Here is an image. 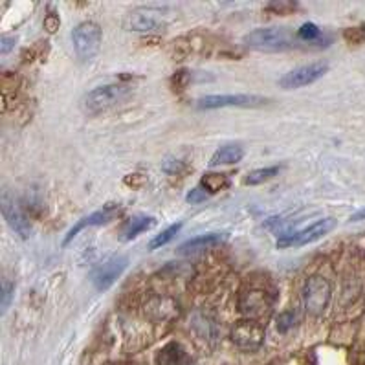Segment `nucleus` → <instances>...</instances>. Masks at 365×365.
<instances>
[{
	"instance_id": "f257e3e1",
	"label": "nucleus",
	"mask_w": 365,
	"mask_h": 365,
	"mask_svg": "<svg viewBox=\"0 0 365 365\" xmlns=\"http://www.w3.org/2000/svg\"><path fill=\"white\" fill-rule=\"evenodd\" d=\"M248 48L259 50V52H285L290 48L303 46L297 33H292L285 28H259L248 33L244 37Z\"/></svg>"
},
{
	"instance_id": "f03ea898",
	"label": "nucleus",
	"mask_w": 365,
	"mask_h": 365,
	"mask_svg": "<svg viewBox=\"0 0 365 365\" xmlns=\"http://www.w3.org/2000/svg\"><path fill=\"white\" fill-rule=\"evenodd\" d=\"M132 96V85L129 83H108L90 90L85 96V110L88 114L105 112Z\"/></svg>"
},
{
	"instance_id": "7ed1b4c3",
	"label": "nucleus",
	"mask_w": 365,
	"mask_h": 365,
	"mask_svg": "<svg viewBox=\"0 0 365 365\" xmlns=\"http://www.w3.org/2000/svg\"><path fill=\"white\" fill-rule=\"evenodd\" d=\"M275 303L274 288L264 285H248L239 297V310L246 314L248 319H257L272 312Z\"/></svg>"
},
{
	"instance_id": "20e7f679",
	"label": "nucleus",
	"mask_w": 365,
	"mask_h": 365,
	"mask_svg": "<svg viewBox=\"0 0 365 365\" xmlns=\"http://www.w3.org/2000/svg\"><path fill=\"white\" fill-rule=\"evenodd\" d=\"M103 32L99 24L94 21L79 22L77 26L72 30V44H74L75 55L79 61L86 63L97 57L99 50H101Z\"/></svg>"
},
{
	"instance_id": "39448f33",
	"label": "nucleus",
	"mask_w": 365,
	"mask_h": 365,
	"mask_svg": "<svg viewBox=\"0 0 365 365\" xmlns=\"http://www.w3.org/2000/svg\"><path fill=\"white\" fill-rule=\"evenodd\" d=\"M121 24L127 32H156L169 24V11L164 8H136L124 17Z\"/></svg>"
},
{
	"instance_id": "423d86ee",
	"label": "nucleus",
	"mask_w": 365,
	"mask_h": 365,
	"mask_svg": "<svg viewBox=\"0 0 365 365\" xmlns=\"http://www.w3.org/2000/svg\"><path fill=\"white\" fill-rule=\"evenodd\" d=\"M336 228V219L333 217H327V219H322L314 222L312 226L305 228L301 231H288V233H283V235L277 239V248H295V246H305V244H310V242L319 241L322 237H325L327 233Z\"/></svg>"
},
{
	"instance_id": "0eeeda50",
	"label": "nucleus",
	"mask_w": 365,
	"mask_h": 365,
	"mask_svg": "<svg viewBox=\"0 0 365 365\" xmlns=\"http://www.w3.org/2000/svg\"><path fill=\"white\" fill-rule=\"evenodd\" d=\"M268 99L255 94H211L199 99V108L202 110H213V108L224 107H241V108H257L266 105Z\"/></svg>"
},
{
	"instance_id": "6e6552de",
	"label": "nucleus",
	"mask_w": 365,
	"mask_h": 365,
	"mask_svg": "<svg viewBox=\"0 0 365 365\" xmlns=\"http://www.w3.org/2000/svg\"><path fill=\"white\" fill-rule=\"evenodd\" d=\"M331 283L322 275H312L303 288V303L308 314L319 316L331 301Z\"/></svg>"
},
{
	"instance_id": "1a4fd4ad",
	"label": "nucleus",
	"mask_w": 365,
	"mask_h": 365,
	"mask_svg": "<svg viewBox=\"0 0 365 365\" xmlns=\"http://www.w3.org/2000/svg\"><path fill=\"white\" fill-rule=\"evenodd\" d=\"M127 264H129V261L124 255H114V257L103 261L99 266L92 270L90 274V281L94 288L99 292H107L121 277L125 270H127Z\"/></svg>"
},
{
	"instance_id": "9d476101",
	"label": "nucleus",
	"mask_w": 365,
	"mask_h": 365,
	"mask_svg": "<svg viewBox=\"0 0 365 365\" xmlns=\"http://www.w3.org/2000/svg\"><path fill=\"white\" fill-rule=\"evenodd\" d=\"M231 342L242 351H257L264 342V325L257 319H242L231 328Z\"/></svg>"
},
{
	"instance_id": "9b49d317",
	"label": "nucleus",
	"mask_w": 365,
	"mask_h": 365,
	"mask_svg": "<svg viewBox=\"0 0 365 365\" xmlns=\"http://www.w3.org/2000/svg\"><path fill=\"white\" fill-rule=\"evenodd\" d=\"M328 72V65L325 61H317V63H310V65L297 66L294 70L286 72L279 79V86L290 90V88H301V86H308L312 83H316L317 79H322L323 75Z\"/></svg>"
},
{
	"instance_id": "f8f14e48",
	"label": "nucleus",
	"mask_w": 365,
	"mask_h": 365,
	"mask_svg": "<svg viewBox=\"0 0 365 365\" xmlns=\"http://www.w3.org/2000/svg\"><path fill=\"white\" fill-rule=\"evenodd\" d=\"M119 211H121V206L119 204H107L103 206L101 210L94 211V213H90V215L83 217V219L77 222V224L72 228L68 233H66L65 241H63V246H68L72 241H74L75 237H77V233L79 231H83L85 228H92V226H103V224H108V222H112L116 217L119 215Z\"/></svg>"
},
{
	"instance_id": "ddd939ff",
	"label": "nucleus",
	"mask_w": 365,
	"mask_h": 365,
	"mask_svg": "<svg viewBox=\"0 0 365 365\" xmlns=\"http://www.w3.org/2000/svg\"><path fill=\"white\" fill-rule=\"evenodd\" d=\"M2 215H4L6 222L10 224L11 230L15 231L21 239H30L32 237V222H30L24 210L17 204L15 200L8 199V195H4V199H2Z\"/></svg>"
},
{
	"instance_id": "4468645a",
	"label": "nucleus",
	"mask_w": 365,
	"mask_h": 365,
	"mask_svg": "<svg viewBox=\"0 0 365 365\" xmlns=\"http://www.w3.org/2000/svg\"><path fill=\"white\" fill-rule=\"evenodd\" d=\"M156 226V219L150 215H132L130 219H127L119 230V241L129 242L136 237H140L141 233L149 231L150 228Z\"/></svg>"
},
{
	"instance_id": "2eb2a0df",
	"label": "nucleus",
	"mask_w": 365,
	"mask_h": 365,
	"mask_svg": "<svg viewBox=\"0 0 365 365\" xmlns=\"http://www.w3.org/2000/svg\"><path fill=\"white\" fill-rule=\"evenodd\" d=\"M155 365H191V358L182 345L171 342L156 353Z\"/></svg>"
},
{
	"instance_id": "dca6fc26",
	"label": "nucleus",
	"mask_w": 365,
	"mask_h": 365,
	"mask_svg": "<svg viewBox=\"0 0 365 365\" xmlns=\"http://www.w3.org/2000/svg\"><path fill=\"white\" fill-rule=\"evenodd\" d=\"M226 237H228V233H217V231H211V233H204V235L193 237V239H189V241H186L182 246L178 248V253H186V255H189V253L202 252V250H206V248H211V246H215V244H220V242L224 241Z\"/></svg>"
},
{
	"instance_id": "f3484780",
	"label": "nucleus",
	"mask_w": 365,
	"mask_h": 365,
	"mask_svg": "<svg viewBox=\"0 0 365 365\" xmlns=\"http://www.w3.org/2000/svg\"><path fill=\"white\" fill-rule=\"evenodd\" d=\"M177 312V303L167 297H155L146 305V314L152 322H164L175 316Z\"/></svg>"
},
{
	"instance_id": "a211bd4d",
	"label": "nucleus",
	"mask_w": 365,
	"mask_h": 365,
	"mask_svg": "<svg viewBox=\"0 0 365 365\" xmlns=\"http://www.w3.org/2000/svg\"><path fill=\"white\" fill-rule=\"evenodd\" d=\"M244 156V149L241 146H224L220 147L219 150H215V155L211 156L210 166L217 167V166H231V164H237V161L242 160Z\"/></svg>"
},
{
	"instance_id": "6ab92c4d",
	"label": "nucleus",
	"mask_w": 365,
	"mask_h": 365,
	"mask_svg": "<svg viewBox=\"0 0 365 365\" xmlns=\"http://www.w3.org/2000/svg\"><path fill=\"white\" fill-rule=\"evenodd\" d=\"M200 188L208 195H215L230 188V178L226 172H208L200 180Z\"/></svg>"
},
{
	"instance_id": "aec40b11",
	"label": "nucleus",
	"mask_w": 365,
	"mask_h": 365,
	"mask_svg": "<svg viewBox=\"0 0 365 365\" xmlns=\"http://www.w3.org/2000/svg\"><path fill=\"white\" fill-rule=\"evenodd\" d=\"M297 39H299L301 43L305 44H314V46H322L323 43V33H322V28L317 26V24H314V22H305V24H301L299 30H297Z\"/></svg>"
},
{
	"instance_id": "412c9836",
	"label": "nucleus",
	"mask_w": 365,
	"mask_h": 365,
	"mask_svg": "<svg viewBox=\"0 0 365 365\" xmlns=\"http://www.w3.org/2000/svg\"><path fill=\"white\" fill-rule=\"evenodd\" d=\"M281 167L279 166H272V167H263V169H255V171L248 172V177L244 178V184L248 186H259V184H264L275 178L279 175Z\"/></svg>"
},
{
	"instance_id": "4be33fe9",
	"label": "nucleus",
	"mask_w": 365,
	"mask_h": 365,
	"mask_svg": "<svg viewBox=\"0 0 365 365\" xmlns=\"http://www.w3.org/2000/svg\"><path fill=\"white\" fill-rule=\"evenodd\" d=\"M180 230H182V222H177V224L169 226L167 230L158 233V235H156L155 239L149 242V250H156V248H161V246H166V244H169V242L175 239V235H177Z\"/></svg>"
},
{
	"instance_id": "5701e85b",
	"label": "nucleus",
	"mask_w": 365,
	"mask_h": 365,
	"mask_svg": "<svg viewBox=\"0 0 365 365\" xmlns=\"http://www.w3.org/2000/svg\"><path fill=\"white\" fill-rule=\"evenodd\" d=\"M186 169V164L182 160H175V158H167L161 164V171L169 175V177H175V175H180V172Z\"/></svg>"
},
{
	"instance_id": "b1692460",
	"label": "nucleus",
	"mask_w": 365,
	"mask_h": 365,
	"mask_svg": "<svg viewBox=\"0 0 365 365\" xmlns=\"http://www.w3.org/2000/svg\"><path fill=\"white\" fill-rule=\"evenodd\" d=\"M295 323V314L290 310L283 312V314H279V317H277V331H279L281 334L288 333L292 327H294Z\"/></svg>"
},
{
	"instance_id": "393cba45",
	"label": "nucleus",
	"mask_w": 365,
	"mask_h": 365,
	"mask_svg": "<svg viewBox=\"0 0 365 365\" xmlns=\"http://www.w3.org/2000/svg\"><path fill=\"white\" fill-rule=\"evenodd\" d=\"M43 24H44V30H46V32L55 33L57 30H59V26H61L59 15H57L55 11H48V13H46V17H44Z\"/></svg>"
},
{
	"instance_id": "a878e982",
	"label": "nucleus",
	"mask_w": 365,
	"mask_h": 365,
	"mask_svg": "<svg viewBox=\"0 0 365 365\" xmlns=\"http://www.w3.org/2000/svg\"><path fill=\"white\" fill-rule=\"evenodd\" d=\"M266 8L274 13H279V15H288L297 8V4L295 2H270Z\"/></svg>"
},
{
	"instance_id": "bb28decb",
	"label": "nucleus",
	"mask_w": 365,
	"mask_h": 365,
	"mask_svg": "<svg viewBox=\"0 0 365 365\" xmlns=\"http://www.w3.org/2000/svg\"><path fill=\"white\" fill-rule=\"evenodd\" d=\"M13 290H15V286L10 281H2V312L8 310V306H10L11 299H13Z\"/></svg>"
},
{
	"instance_id": "cd10ccee",
	"label": "nucleus",
	"mask_w": 365,
	"mask_h": 365,
	"mask_svg": "<svg viewBox=\"0 0 365 365\" xmlns=\"http://www.w3.org/2000/svg\"><path fill=\"white\" fill-rule=\"evenodd\" d=\"M208 197H210V195L206 193V191L202 188H193L188 193L186 200H188L189 204H200V202H204V200L208 199Z\"/></svg>"
},
{
	"instance_id": "c85d7f7f",
	"label": "nucleus",
	"mask_w": 365,
	"mask_h": 365,
	"mask_svg": "<svg viewBox=\"0 0 365 365\" xmlns=\"http://www.w3.org/2000/svg\"><path fill=\"white\" fill-rule=\"evenodd\" d=\"M124 182L127 184V186H130V188L140 189L141 186L146 184V177H144L141 172H132V175H129V177L124 178Z\"/></svg>"
},
{
	"instance_id": "c756f323",
	"label": "nucleus",
	"mask_w": 365,
	"mask_h": 365,
	"mask_svg": "<svg viewBox=\"0 0 365 365\" xmlns=\"http://www.w3.org/2000/svg\"><path fill=\"white\" fill-rule=\"evenodd\" d=\"M15 41L17 39L15 37H2V43H0V50H2V54H8V52H10L11 48H13V46H15Z\"/></svg>"
},
{
	"instance_id": "7c9ffc66",
	"label": "nucleus",
	"mask_w": 365,
	"mask_h": 365,
	"mask_svg": "<svg viewBox=\"0 0 365 365\" xmlns=\"http://www.w3.org/2000/svg\"><path fill=\"white\" fill-rule=\"evenodd\" d=\"M351 220H353V222H356V220H365V210H360L358 213H355V215L351 217Z\"/></svg>"
},
{
	"instance_id": "2f4dec72",
	"label": "nucleus",
	"mask_w": 365,
	"mask_h": 365,
	"mask_svg": "<svg viewBox=\"0 0 365 365\" xmlns=\"http://www.w3.org/2000/svg\"><path fill=\"white\" fill-rule=\"evenodd\" d=\"M118 365H130V364H118Z\"/></svg>"
}]
</instances>
